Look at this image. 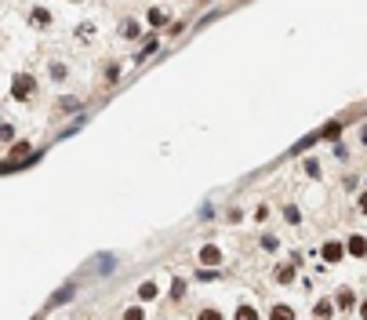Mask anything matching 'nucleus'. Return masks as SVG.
Listing matches in <instances>:
<instances>
[{"mask_svg": "<svg viewBox=\"0 0 367 320\" xmlns=\"http://www.w3.org/2000/svg\"><path fill=\"white\" fill-rule=\"evenodd\" d=\"M200 266H222V251H218L215 244L200 248Z\"/></svg>", "mask_w": 367, "mask_h": 320, "instance_id": "1", "label": "nucleus"}, {"mask_svg": "<svg viewBox=\"0 0 367 320\" xmlns=\"http://www.w3.org/2000/svg\"><path fill=\"white\" fill-rule=\"evenodd\" d=\"M11 95H15V98L33 95V76H15V88H11Z\"/></svg>", "mask_w": 367, "mask_h": 320, "instance_id": "2", "label": "nucleus"}, {"mask_svg": "<svg viewBox=\"0 0 367 320\" xmlns=\"http://www.w3.org/2000/svg\"><path fill=\"white\" fill-rule=\"evenodd\" d=\"M331 313H335V306H331L328 298H320V302L313 306V320H331Z\"/></svg>", "mask_w": 367, "mask_h": 320, "instance_id": "3", "label": "nucleus"}, {"mask_svg": "<svg viewBox=\"0 0 367 320\" xmlns=\"http://www.w3.org/2000/svg\"><path fill=\"white\" fill-rule=\"evenodd\" d=\"M345 251H349V255H356V258H363V255H367V240H363V236H349Z\"/></svg>", "mask_w": 367, "mask_h": 320, "instance_id": "4", "label": "nucleus"}, {"mask_svg": "<svg viewBox=\"0 0 367 320\" xmlns=\"http://www.w3.org/2000/svg\"><path fill=\"white\" fill-rule=\"evenodd\" d=\"M342 255H345V244H335V240L323 244V258H328V262H342Z\"/></svg>", "mask_w": 367, "mask_h": 320, "instance_id": "5", "label": "nucleus"}, {"mask_svg": "<svg viewBox=\"0 0 367 320\" xmlns=\"http://www.w3.org/2000/svg\"><path fill=\"white\" fill-rule=\"evenodd\" d=\"M269 320H295V309H291V306H273Z\"/></svg>", "mask_w": 367, "mask_h": 320, "instance_id": "6", "label": "nucleus"}, {"mask_svg": "<svg viewBox=\"0 0 367 320\" xmlns=\"http://www.w3.org/2000/svg\"><path fill=\"white\" fill-rule=\"evenodd\" d=\"M138 298H142V302L156 298V284H153V280H146V284H138Z\"/></svg>", "mask_w": 367, "mask_h": 320, "instance_id": "7", "label": "nucleus"}, {"mask_svg": "<svg viewBox=\"0 0 367 320\" xmlns=\"http://www.w3.org/2000/svg\"><path fill=\"white\" fill-rule=\"evenodd\" d=\"M338 306H342V309H353V306H356V295H353L349 288H345V291H338Z\"/></svg>", "mask_w": 367, "mask_h": 320, "instance_id": "8", "label": "nucleus"}, {"mask_svg": "<svg viewBox=\"0 0 367 320\" xmlns=\"http://www.w3.org/2000/svg\"><path fill=\"white\" fill-rule=\"evenodd\" d=\"M276 280H280V284H288V280H295V266H280V269H276Z\"/></svg>", "mask_w": 367, "mask_h": 320, "instance_id": "9", "label": "nucleus"}, {"mask_svg": "<svg viewBox=\"0 0 367 320\" xmlns=\"http://www.w3.org/2000/svg\"><path fill=\"white\" fill-rule=\"evenodd\" d=\"M236 320H258V313H255L251 306H240V309H236Z\"/></svg>", "mask_w": 367, "mask_h": 320, "instance_id": "10", "label": "nucleus"}, {"mask_svg": "<svg viewBox=\"0 0 367 320\" xmlns=\"http://www.w3.org/2000/svg\"><path fill=\"white\" fill-rule=\"evenodd\" d=\"M171 298H186V280H175L171 284Z\"/></svg>", "mask_w": 367, "mask_h": 320, "instance_id": "11", "label": "nucleus"}, {"mask_svg": "<svg viewBox=\"0 0 367 320\" xmlns=\"http://www.w3.org/2000/svg\"><path fill=\"white\" fill-rule=\"evenodd\" d=\"M196 320H222V313H218V309H200Z\"/></svg>", "mask_w": 367, "mask_h": 320, "instance_id": "12", "label": "nucleus"}, {"mask_svg": "<svg viewBox=\"0 0 367 320\" xmlns=\"http://www.w3.org/2000/svg\"><path fill=\"white\" fill-rule=\"evenodd\" d=\"M124 320H146V313H142V309H138V306H131V309H128V313H124Z\"/></svg>", "mask_w": 367, "mask_h": 320, "instance_id": "13", "label": "nucleus"}, {"mask_svg": "<svg viewBox=\"0 0 367 320\" xmlns=\"http://www.w3.org/2000/svg\"><path fill=\"white\" fill-rule=\"evenodd\" d=\"M305 175H313V178L320 175V164H316V160H305Z\"/></svg>", "mask_w": 367, "mask_h": 320, "instance_id": "14", "label": "nucleus"}, {"mask_svg": "<svg viewBox=\"0 0 367 320\" xmlns=\"http://www.w3.org/2000/svg\"><path fill=\"white\" fill-rule=\"evenodd\" d=\"M124 36H138V22H128L124 26Z\"/></svg>", "mask_w": 367, "mask_h": 320, "instance_id": "15", "label": "nucleus"}, {"mask_svg": "<svg viewBox=\"0 0 367 320\" xmlns=\"http://www.w3.org/2000/svg\"><path fill=\"white\" fill-rule=\"evenodd\" d=\"M360 211H363V215H367V193H363V196H360Z\"/></svg>", "mask_w": 367, "mask_h": 320, "instance_id": "16", "label": "nucleus"}, {"mask_svg": "<svg viewBox=\"0 0 367 320\" xmlns=\"http://www.w3.org/2000/svg\"><path fill=\"white\" fill-rule=\"evenodd\" d=\"M360 316H363V320H367V298H363V306H360Z\"/></svg>", "mask_w": 367, "mask_h": 320, "instance_id": "17", "label": "nucleus"}, {"mask_svg": "<svg viewBox=\"0 0 367 320\" xmlns=\"http://www.w3.org/2000/svg\"><path fill=\"white\" fill-rule=\"evenodd\" d=\"M360 138H363V146H367V128H363V131H360Z\"/></svg>", "mask_w": 367, "mask_h": 320, "instance_id": "18", "label": "nucleus"}]
</instances>
